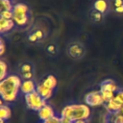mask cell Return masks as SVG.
<instances>
[{
	"instance_id": "obj_9",
	"label": "cell",
	"mask_w": 123,
	"mask_h": 123,
	"mask_svg": "<svg viewBox=\"0 0 123 123\" xmlns=\"http://www.w3.org/2000/svg\"><path fill=\"white\" fill-rule=\"evenodd\" d=\"M37 113H38L39 119H40L43 123L47 122L48 120H50V119H52L54 116H56L55 111H54V109H53L50 105H48V104H46L43 108H41V109L37 111Z\"/></svg>"
},
{
	"instance_id": "obj_4",
	"label": "cell",
	"mask_w": 123,
	"mask_h": 123,
	"mask_svg": "<svg viewBox=\"0 0 123 123\" xmlns=\"http://www.w3.org/2000/svg\"><path fill=\"white\" fill-rule=\"evenodd\" d=\"M67 56L74 60V61H80L82 60L86 55V46L83 42L79 40H71L66 44L65 48Z\"/></svg>"
},
{
	"instance_id": "obj_3",
	"label": "cell",
	"mask_w": 123,
	"mask_h": 123,
	"mask_svg": "<svg viewBox=\"0 0 123 123\" xmlns=\"http://www.w3.org/2000/svg\"><path fill=\"white\" fill-rule=\"evenodd\" d=\"M31 19L30 8L22 2L15 3L12 8V20L17 27H25Z\"/></svg>"
},
{
	"instance_id": "obj_26",
	"label": "cell",
	"mask_w": 123,
	"mask_h": 123,
	"mask_svg": "<svg viewBox=\"0 0 123 123\" xmlns=\"http://www.w3.org/2000/svg\"><path fill=\"white\" fill-rule=\"evenodd\" d=\"M45 123H61V116H60V117H59V116H54L52 119L48 120V121L45 122Z\"/></svg>"
},
{
	"instance_id": "obj_5",
	"label": "cell",
	"mask_w": 123,
	"mask_h": 123,
	"mask_svg": "<svg viewBox=\"0 0 123 123\" xmlns=\"http://www.w3.org/2000/svg\"><path fill=\"white\" fill-rule=\"evenodd\" d=\"M47 33L45 28L39 24H35L29 29L27 33V40L32 44H38L45 39Z\"/></svg>"
},
{
	"instance_id": "obj_27",
	"label": "cell",
	"mask_w": 123,
	"mask_h": 123,
	"mask_svg": "<svg viewBox=\"0 0 123 123\" xmlns=\"http://www.w3.org/2000/svg\"><path fill=\"white\" fill-rule=\"evenodd\" d=\"M61 123H74L73 121L69 120V119H66V118H62L61 117Z\"/></svg>"
},
{
	"instance_id": "obj_23",
	"label": "cell",
	"mask_w": 123,
	"mask_h": 123,
	"mask_svg": "<svg viewBox=\"0 0 123 123\" xmlns=\"http://www.w3.org/2000/svg\"><path fill=\"white\" fill-rule=\"evenodd\" d=\"M0 2H1V11H10V12L12 11L13 5L12 4L11 0H0Z\"/></svg>"
},
{
	"instance_id": "obj_24",
	"label": "cell",
	"mask_w": 123,
	"mask_h": 123,
	"mask_svg": "<svg viewBox=\"0 0 123 123\" xmlns=\"http://www.w3.org/2000/svg\"><path fill=\"white\" fill-rule=\"evenodd\" d=\"M0 18L5 19H12V11H1L0 12Z\"/></svg>"
},
{
	"instance_id": "obj_11",
	"label": "cell",
	"mask_w": 123,
	"mask_h": 123,
	"mask_svg": "<svg viewBox=\"0 0 123 123\" xmlns=\"http://www.w3.org/2000/svg\"><path fill=\"white\" fill-rule=\"evenodd\" d=\"M121 88L118 86V85L111 79H106L100 84V90L101 91H111L114 93H117Z\"/></svg>"
},
{
	"instance_id": "obj_7",
	"label": "cell",
	"mask_w": 123,
	"mask_h": 123,
	"mask_svg": "<svg viewBox=\"0 0 123 123\" xmlns=\"http://www.w3.org/2000/svg\"><path fill=\"white\" fill-rule=\"evenodd\" d=\"M18 76L23 80H33L35 77V65L31 62H22L17 66Z\"/></svg>"
},
{
	"instance_id": "obj_25",
	"label": "cell",
	"mask_w": 123,
	"mask_h": 123,
	"mask_svg": "<svg viewBox=\"0 0 123 123\" xmlns=\"http://www.w3.org/2000/svg\"><path fill=\"white\" fill-rule=\"evenodd\" d=\"M5 52V43H4V39L3 37H1L0 39V55L2 56Z\"/></svg>"
},
{
	"instance_id": "obj_20",
	"label": "cell",
	"mask_w": 123,
	"mask_h": 123,
	"mask_svg": "<svg viewBox=\"0 0 123 123\" xmlns=\"http://www.w3.org/2000/svg\"><path fill=\"white\" fill-rule=\"evenodd\" d=\"M108 123H123V114L121 112L109 113L107 116Z\"/></svg>"
},
{
	"instance_id": "obj_13",
	"label": "cell",
	"mask_w": 123,
	"mask_h": 123,
	"mask_svg": "<svg viewBox=\"0 0 123 123\" xmlns=\"http://www.w3.org/2000/svg\"><path fill=\"white\" fill-rule=\"evenodd\" d=\"M15 24L12 19H5L0 18V34L3 37L4 35H8L10 32H12L14 29Z\"/></svg>"
},
{
	"instance_id": "obj_28",
	"label": "cell",
	"mask_w": 123,
	"mask_h": 123,
	"mask_svg": "<svg viewBox=\"0 0 123 123\" xmlns=\"http://www.w3.org/2000/svg\"><path fill=\"white\" fill-rule=\"evenodd\" d=\"M74 123H86V120H77Z\"/></svg>"
},
{
	"instance_id": "obj_15",
	"label": "cell",
	"mask_w": 123,
	"mask_h": 123,
	"mask_svg": "<svg viewBox=\"0 0 123 123\" xmlns=\"http://www.w3.org/2000/svg\"><path fill=\"white\" fill-rule=\"evenodd\" d=\"M37 92L44 99V100H48L52 97L53 93H54V90L46 87L44 85H42L41 83L37 84Z\"/></svg>"
},
{
	"instance_id": "obj_16",
	"label": "cell",
	"mask_w": 123,
	"mask_h": 123,
	"mask_svg": "<svg viewBox=\"0 0 123 123\" xmlns=\"http://www.w3.org/2000/svg\"><path fill=\"white\" fill-rule=\"evenodd\" d=\"M111 12L117 15H123V0H109Z\"/></svg>"
},
{
	"instance_id": "obj_2",
	"label": "cell",
	"mask_w": 123,
	"mask_h": 123,
	"mask_svg": "<svg viewBox=\"0 0 123 123\" xmlns=\"http://www.w3.org/2000/svg\"><path fill=\"white\" fill-rule=\"evenodd\" d=\"M90 115V109L86 104H71L65 106L61 112V117L73 122L77 120H86Z\"/></svg>"
},
{
	"instance_id": "obj_21",
	"label": "cell",
	"mask_w": 123,
	"mask_h": 123,
	"mask_svg": "<svg viewBox=\"0 0 123 123\" xmlns=\"http://www.w3.org/2000/svg\"><path fill=\"white\" fill-rule=\"evenodd\" d=\"M45 50H46V52L48 53V55L51 56V57H55V56H57L58 53H59V47L57 46L56 43H50V44H48V45L46 46Z\"/></svg>"
},
{
	"instance_id": "obj_12",
	"label": "cell",
	"mask_w": 123,
	"mask_h": 123,
	"mask_svg": "<svg viewBox=\"0 0 123 123\" xmlns=\"http://www.w3.org/2000/svg\"><path fill=\"white\" fill-rule=\"evenodd\" d=\"M122 107H123V104L115 97V95H114V97L111 100H110L109 102H107L105 104V108H106V110L108 111L109 113H117V112H120Z\"/></svg>"
},
{
	"instance_id": "obj_10",
	"label": "cell",
	"mask_w": 123,
	"mask_h": 123,
	"mask_svg": "<svg viewBox=\"0 0 123 123\" xmlns=\"http://www.w3.org/2000/svg\"><path fill=\"white\" fill-rule=\"evenodd\" d=\"M92 8L103 13L105 16L111 12V6L109 0H94L92 3Z\"/></svg>"
},
{
	"instance_id": "obj_14",
	"label": "cell",
	"mask_w": 123,
	"mask_h": 123,
	"mask_svg": "<svg viewBox=\"0 0 123 123\" xmlns=\"http://www.w3.org/2000/svg\"><path fill=\"white\" fill-rule=\"evenodd\" d=\"M37 90V85L34 80H23L20 87V92L24 95H27L31 92Z\"/></svg>"
},
{
	"instance_id": "obj_22",
	"label": "cell",
	"mask_w": 123,
	"mask_h": 123,
	"mask_svg": "<svg viewBox=\"0 0 123 123\" xmlns=\"http://www.w3.org/2000/svg\"><path fill=\"white\" fill-rule=\"evenodd\" d=\"M0 80H3L8 76V65L4 61H0Z\"/></svg>"
},
{
	"instance_id": "obj_6",
	"label": "cell",
	"mask_w": 123,
	"mask_h": 123,
	"mask_svg": "<svg viewBox=\"0 0 123 123\" xmlns=\"http://www.w3.org/2000/svg\"><path fill=\"white\" fill-rule=\"evenodd\" d=\"M25 102L27 107L35 111H38L41 108H43L47 103L46 100H44L37 92V90L34 92H31L27 95H25Z\"/></svg>"
},
{
	"instance_id": "obj_19",
	"label": "cell",
	"mask_w": 123,
	"mask_h": 123,
	"mask_svg": "<svg viewBox=\"0 0 123 123\" xmlns=\"http://www.w3.org/2000/svg\"><path fill=\"white\" fill-rule=\"evenodd\" d=\"M11 115H12V111H11L10 107L7 106V105L1 104V107H0V119L4 120V121H7V120H9L11 118Z\"/></svg>"
},
{
	"instance_id": "obj_1",
	"label": "cell",
	"mask_w": 123,
	"mask_h": 123,
	"mask_svg": "<svg viewBox=\"0 0 123 123\" xmlns=\"http://www.w3.org/2000/svg\"><path fill=\"white\" fill-rule=\"evenodd\" d=\"M21 78L17 75H8L0 82V95L5 102H13L16 100L21 87Z\"/></svg>"
},
{
	"instance_id": "obj_29",
	"label": "cell",
	"mask_w": 123,
	"mask_h": 123,
	"mask_svg": "<svg viewBox=\"0 0 123 123\" xmlns=\"http://www.w3.org/2000/svg\"><path fill=\"white\" fill-rule=\"evenodd\" d=\"M120 112H121V113H122V114H123V107H122V108H121V111H120Z\"/></svg>"
},
{
	"instance_id": "obj_17",
	"label": "cell",
	"mask_w": 123,
	"mask_h": 123,
	"mask_svg": "<svg viewBox=\"0 0 123 123\" xmlns=\"http://www.w3.org/2000/svg\"><path fill=\"white\" fill-rule=\"evenodd\" d=\"M88 18L92 23H101L104 20L105 15L103 13H101L100 12L91 8L89 12H88Z\"/></svg>"
},
{
	"instance_id": "obj_18",
	"label": "cell",
	"mask_w": 123,
	"mask_h": 123,
	"mask_svg": "<svg viewBox=\"0 0 123 123\" xmlns=\"http://www.w3.org/2000/svg\"><path fill=\"white\" fill-rule=\"evenodd\" d=\"M40 83L42 85H44L46 87H48V88H50L52 90H55V88L57 86V84H58L56 77L53 76V75H47Z\"/></svg>"
},
{
	"instance_id": "obj_8",
	"label": "cell",
	"mask_w": 123,
	"mask_h": 123,
	"mask_svg": "<svg viewBox=\"0 0 123 123\" xmlns=\"http://www.w3.org/2000/svg\"><path fill=\"white\" fill-rule=\"evenodd\" d=\"M85 102L88 107H98L105 105V100L100 90H95L86 93L85 96Z\"/></svg>"
}]
</instances>
